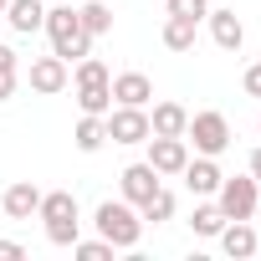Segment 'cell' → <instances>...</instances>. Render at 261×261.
I'll list each match as a JSON object with an SVG mask.
<instances>
[{"mask_svg": "<svg viewBox=\"0 0 261 261\" xmlns=\"http://www.w3.org/2000/svg\"><path fill=\"white\" fill-rule=\"evenodd\" d=\"M118 185H123V200H128V205H144V200L164 185V174H159L149 159H139V164H128V169L118 174Z\"/></svg>", "mask_w": 261, "mask_h": 261, "instance_id": "30bf717a", "label": "cell"}, {"mask_svg": "<svg viewBox=\"0 0 261 261\" xmlns=\"http://www.w3.org/2000/svg\"><path fill=\"white\" fill-rule=\"evenodd\" d=\"M220 225H225L220 205H195V215H190V230L195 236H220Z\"/></svg>", "mask_w": 261, "mask_h": 261, "instance_id": "7402d4cb", "label": "cell"}, {"mask_svg": "<svg viewBox=\"0 0 261 261\" xmlns=\"http://www.w3.org/2000/svg\"><path fill=\"white\" fill-rule=\"evenodd\" d=\"M6 6H11V0H0V16H6Z\"/></svg>", "mask_w": 261, "mask_h": 261, "instance_id": "f546056e", "label": "cell"}, {"mask_svg": "<svg viewBox=\"0 0 261 261\" xmlns=\"http://www.w3.org/2000/svg\"><path fill=\"white\" fill-rule=\"evenodd\" d=\"M72 251H77V261H113V241H102V236H97V241H82V236H77Z\"/></svg>", "mask_w": 261, "mask_h": 261, "instance_id": "603a6c76", "label": "cell"}, {"mask_svg": "<svg viewBox=\"0 0 261 261\" xmlns=\"http://www.w3.org/2000/svg\"><path fill=\"white\" fill-rule=\"evenodd\" d=\"M6 21H11L16 36H36V31L46 26V0H11V6H6Z\"/></svg>", "mask_w": 261, "mask_h": 261, "instance_id": "5bb4252c", "label": "cell"}, {"mask_svg": "<svg viewBox=\"0 0 261 261\" xmlns=\"http://www.w3.org/2000/svg\"><path fill=\"white\" fill-rule=\"evenodd\" d=\"M72 87H77V108H82V113H97V118H108V108H113V77H108V67H102L92 51L77 62V72H72Z\"/></svg>", "mask_w": 261, "mask_h": 261, "instance_id": "277c9868", "label": "cell"}, {"mask_svg": "<svg viewBox=\"0 0 261 261\" xmlns=\"http://www.w3.org/2000/svg\"><path fill=\"white\" fill-rule=\"evenodd\" d=\"M185 123H190V108H179V102H154V113H149V134L185 139Z\"/></svg>", "mask_w": 261, "mask_h": 261, "instance_id": "e0dca14e", "label": "cell"}, {"mask_svg": "<svg viewBox=\"0 0 261 261\" xmlns=\"http://www.w3.org/2000/svg\"><path fill=\"white\" fill-rule=\"evenodd\" d=\"M241 87H246V97H261V62H251V67H246Z\"/></svg>", "mask_w": 261, "mask_h": 261, "instance_id": "d4e9b609", "label": "cell"}, {"mask_svg": "<svg viewBox=\"0 0 261 261\" xmlns=\"http://www.w3.org/2000/svg\"><path fill=\"white\" fill-rule=\"evenodd\" d=\"M149 164L169 179V174H179L185 164H190V144L185 139H164V134H149Z\"/></svg>", "mask_w": 261, "mask_h": 261, "instance_id": "8fae6325", "label": "cell"}, {"mask_svg": "<svg viewBox=\"0 0 261 261\" xmlns=\"http://www.w3.org/2000/svg\"><path fill=\"white\" fill-rule=\"evenodd\" d=\"M246 174H251V179L261 185V149H251V169H246Z\"/></svg>", "mask_w": 261, "mask_h": 261, "instance_id": "f1b7e54d", "label": "cell"}, {"mask_svg": "<svg viewBox=\"0 0 261 261\" xmlns=\"http://www.w3.org/2000/svg\"><path fill=\"white\" fill-rule=\"evenodd\" d=\"M169 16H190V21H205V16H210V0H169Z\"/></svg>", "mask_w": 261, "mask_h": 261, "instance_id": "cb8c5ba5", "label": "cell"}, {"mask_svg": "<svg viewBox=\"0 0 261 261\" xmlns=\"http://www.w3.org/2000/svg\"><path fill=\"white\" fill-rule=\"evenodd\" d=\"M36 205H41V190H36L31 179H16L6 195H0V210H6L11 220H31V215H36Z\"/></svg>", "mask_w": 261, "mask_h": 261, "instance_id": "9a60e30c", "label": "cell"}, {"mask_svg": "<svg viewBox=\"0 0 261 261\" xmlns=\"http://www.w3.org/2000/svg\"><path fill=\"white\" fill-rule=\"evenodd\" d=\"M215 205H220L225 220H251L256 205H261V185L251 174H225L220 190H215Z\"/></svg>", "mask_w": 261, "mask_h": 261, "instance_id": "8992f818", "label": "cell"}, {"mask_svg": "<svg viewBox=\"0 0 261 261\" xmlns=\"http://www.w3.org/2000/svg\"><path fill=\"white\" fill-rule=\"evenodd\" d=\"M77 16H82L87 36H108V31H113V11L102 6V0H87V6H77Z\"/></svg>", "mask_w": 261, "mask_h": 261, "instance_id": "44dd1931", "label": "cell"}, {"mask_svg": "<svg viewBox=\"0 0 261 261\" xmlns=\"http://www.w3.org/2000/svg\"><path fill=\"white\" fill-rule=\"evenodd\" d=\"M36 220L46 225V241H51V246H72V241L82 236V210H77V195H72V190H51V195H41Z\"/></svg>", "mask_w": 261, "mask_h": 261, "instance_id": "3957f363", "label": "cell"}, {"mask_svg": "<svg viewBox=\"0 0 261 261\" xmlns=\"http://www.w3.org/2000/svg\"><path fill=\"white\" fill-rule=\"evenodd\" d=\"M0 72H21V57H16L6 41H0Z\"/></svg>", "mask_w": 261, "mask_h": 261, "instance_id": "484cf974", "label": "cell"}, {"mask_svg": "<svg viewBox=\"0 0 261 261\" xmlns=\"http://www.w3.org/2000/svg\"><path fill=\"white\" fill-rule=\"evenodd\" d=\"M256 128H261V118H256Z\"/></svg>", "mask_w": 261, "mask_h": 261, "instance_id": "4dcf8cb0", "label": "cell"}, {"mask_svg": "<svg viewBox=\"0 0 261 261\" xmlns=\"http://www.w3.org/2000/svg\"><path fill=\"white\" fill-rule=\"evenodd\" d=\"M215 241H220V251H225V256H236V261L256 256V246H261V236L251 230V220H225Z\"/></svg>", "mask_w": 261, "mask_h": 261, "instance_id": "7c38bea8", "label": "cell"}, {"mask_svg": "<svg viewBox=\"0 0 261 261\" xmlns=\"http://www.w3.org/2000/svg\"><path fill=\"white\" fill-rule=\"evenodd\" d=\"M102 123H108V139H113V144H149V108H123V102H113Z\"/></svg>", "mask_w": 261, "mask_h": 261, "instance_id": "52a82bcc", "label": "cell"}, {"mask_svg": "<svg viewBox=\"0 0 261 261\" xmlns=\"http://www.w3.org/2000/svg\"><path fill=\"white\" fill-rule=\"evenodd\" d=\"M92 225H97L102 241H113V251H134L139 236H144V215H139V205H128V200H102L92 210Z\"/></svg>", "mask_w": 261, "mask_h": 261, "instance_id": "7a4b0ae2", "label": "cell"}, {"mask_svg": "<svg viewBox=\"0 0 261 261\" xmlns=\"http://www.w3.org/2000/svg\"><path fill=\"white\" fill-rule=\"evenodd\" d=\"M26 77H31V92H41V97H57V92L72 82V67H67V62L51 51V57H36Z\"/></svg>", "mask_w": 261, "mask_h": 261, "instance_id": "ba28073f", "label": "cell"}, {"mask_svg": "<svg viewBox=\"0 0 261 261\" xmlns=\"http://www.w3.org/2000/svg\"><path fill=\"white\" fill-rule=\"evenodd\" d=\"M21 256H26L21 241H0V261H21Z\"/></svg>", "mask_w": 261, "mask_h": 261, "instance_id": "4316f807", "label": "cell"}, {"mask_svg": "<svg viewBox=\"0 0 261 261\" xmlns=\"http://www.w3.org/2000/svg\"><path fill=\"white\" fill-rule=\"evenodd\" d=\"M195 31H200V21L169 16V21H164V46H169V51H190V46H195Z\"/></svg>", "mask_w": 261, "mask_h": 261, "instance_id": "d6986e66", "label": "cell"}, {"mask_svg": "<svg viewBox=\"0 0 261 261\" xmlns=\"http://www.w3.org/2000/svg\"><path fill=\"white\" fill-rule=\"evenodd\" d=\"M139 215H144V225H164V220H174V195L159 185V190L139 205Z\"/></svg>", "mask_w": 261, "mask_h": 261, "instance_id": "ffe728a7", "label": "cell"}, {"mask_svg": "<svg viewBox=\"0 0 261 261\" xmlns=\"http://www.w3.org/2000/svg\"><path fill=\"white\" fill-rule=\"evenodd\" d=\"M185 144H195V154L220 159V154L230 149V123H225V113H215V108L190 113V123H185Z\"/></svg>", "mask_w": 261, "mask_h": 261, "instance_id": "5b68a950", "label": "cell"}, {"mask_svg": "<svg viewBox=\"0 0 261 261\" xmlns=\"http://www.w3.org/2000/svg\"><path fill=\"white\" fill-rule=\"evenodd\" d=\"M179 179H185V190H190L195 200H210V195L220 190V179H225V174H220V164H215L210 154H195V159L179 169Z\"/></svg>", "mask_w": 261, "mask_h": 261, "instance_id": "9c48e42d", "label": "cell"}, {"mask_svg": "<svg viewBox=\"0 0 261 261\" xmlns=\"http://www.w3.org/2000/svg\"><path fill=\"white\" fill-rule=\"evenodd\" d=\"M72 144H77L82 154H97V149L108 144V123H102L97 113H82V118H77V128H72Z\"/></svg>", "mask_w": 261, "mask_h": 261, "instance_id": "ac0fdd59", "label": "cell"}, {"mask_svg": "<svg viewBox=\"0 0 261 261\" xmlns=\"http://www.w3.org/2000/svg\"><path fill=\"white\" fill-rule=\"evenodd\" d=\"M46 36H51V51L72 67V62H82L87 51H92V36H87V26H82V16L67 6V0H51V11H46V26H41Z\"/></svg>", "mask_w": 261, "mask_h": 261, "instance_id": "6da1fadb", "label": "cell"}, {"mask_svg": "<svg viewBox=\"0 0 261 261\" xmlns=\"http://www.w3.org/2000/svg\"><path fill=\"white\" fill-rule=\"evenodd\" d=\"M16 97V72H0V102Z\"/></svg>", "mask_w": 261, "mask_h": 261, "instance_id": "83f0119b", "label": "cell"}, {"mask_svg": "<svg viewBox=\"0 0 261 261\" xmlns=\"http://www.w3.org/2000/svg\"><path fill=\"white\" fill-rule=\"evenodd\" d=\"M205 21H210V36H215L220 51H241V46H246V26H241L236 11H210Z\"/></svg>", "mask_w": 261, "mask_h": 261, "instance_id": "2e32d148", "label": "cell"}, {"mask_svg": "<svg viewBox=\"0 0 261 261\" xmlns=\"http://www.w3.org/2000/svg\"><path fill=\"white\" fill-rule=\"evenodd\" d=\"M113 102H123V108H149V102H154V82H149L144 72H118V77H113Z\"/></svg>", "mask_w": 261, "mask_h": 261, "instance_id": "4fadbf2b", "label": "cell"}]
</instances>
